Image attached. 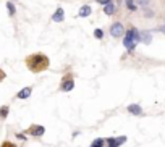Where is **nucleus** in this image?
<instances>
[{
	"instance_id": "f257e3e1",
	"label": "nucleus",
	"mask_w": 165,
	"mask_h": 147,
	"mask_svg": "<svg viewBox=\"0 0 165 147\" xmlns=\"http://www.w3.org/2000/svg\"><path fill=\"white\" fill-rule=\"evenodd\" d=\"M49 57L44 55V53L37 52V53H32L26 58V66L29 68V71L32 73H42L49 68Z\"/></svg>"
},
{
	"instance_id": "f03ea898",
	"label": "nucleus",
	"mask_w": 165,
	"mask_h": 147,
	"mask_svg": "<svg viewBox=\"0 0 165 147\" xmlns=\"http://www.w3.org/2000/svg\"><path fill=\"white\" fill-rule=\"evenodd\" d=\"M141 42V37H139V31H138L134 26H131L128 31H125V36H123V46L128 52H134L136 50V46Z\"/></svg>"
},
{
	"instance_id": "7ed1b4c3",
	"label": "nucleus",
	"mask_w": 165,
	"mask_h": 147,
	"mask_svg": "<svg viewBox=\"0 0 165 147\" xmlns=\"http://www.w3.org/2000/svg\"><path fill=\"white\" fill-rule=\"evenodd\" d=\"M125 31H126V28H125V24H123L121 21H115V23L110 26V29H109L110 36H112L113 39L123 37V36H125Z\"/></svg>"
},
{
	"instance_id": "20e7f679",
	"label": "nucleus",
	"mask_w": 165,
	"mask_h": 147,
	"mask_svg": "<svg viewBox=\"0 0 165 147\" xmlns=\"http://www.w3.org/2000/svg\"><path fill=\"white\" fill-rule=\"evenodd\" d=\"M74 89V79L71 76H67L63 78V81H62V84H60V91L62 92H71Z\"/></svg>"
},
{
	"instance_id": "39448f33",
	"label": "nucleus",
	"mask_w": 165,
	"mask_h": 147,
	"mask_svg": "<svg viewBox=\"0 0 165 147\" xmlns=\"http://www.w3.org/2000/svg\"><path fill=\"white\" fill-rule=\"evenodd\" d=\"M50 20H52L53 23H63V20H65V10L62 7H58L55 11H53L52 16H50Z\"/></svg>"
},
{
	"instance_id": "423d86ee",
	"label": "nucleus",
	"mask_w": 165,
	"mask_h": 147,
	"mask_svg": "<svg viewBox=\"0 0 165 147\" xmlns=\"http://www.w3.org/2000/svg\"><path fill=\"white\" fill-rule=\"evenodd\" d=\"M105 142H109V147H120L123 142H126V136H120V137H109L105 139Z\"/></svg>"
},
{
	"instance_id": "0eeeda50",
	"label": "nucleus",
	"mask_w": 165,
	"mask_h": 147,
	"mask_svg": "<svg viewBox=\"0 0 165 147\" xmlns=\"http://www.w3.org/2000/svg\"><path fill=\"white\" fill-rule=\"evenodd\" d=\"M126 110H128V113H131V115H134V116H141V115H143V107H141L139 104L128 105Z\"/></svg>"
},
{
	"instance_id": "6e6552de",
	"label": "nucleus",
	"mask_w": 165,
	"mask_h": 147,
	"mask_svg": "<svg viewBox=\"0 0 165 147\" xmlns=\"http://www.w3.org/2000/svg\"><path fill=\"white\" fill-rule=\"evenodd\" d=\"M91 13H92L91 5H89V4H84V5H81V7H79V11H78V16H79V18H88Z\"/></svg>"
},
{
	"instance_id": "1a4fd4ad",
	"label": "nucleus",
	"mask_w": 165,
	"mask_h": 147,
	"mask_svg": "<svg viewBox=\"0 0 165 147\" xmlns=\"http://www.w3.org/2000/svg\"><path fill=\"white\" fill-rule=\"evenodd\" d=\"M29 133H31L32 136H36V137H41V136H44V133H46V128H44L42 125H34V126H31Z\"/></svg>"
},
{
	"instance_id": "9d476101",
	"label": "nucleus",
	"mask_w": 165,
	"mask_h": 147,
	"mask_svg": "<svg viewBox=\"0 0 165 147\" xmlns=\"http://www.w3.org/2000/svg\"><path fill=\"white\" fill-rule=\"evenodd\" d=\"M32 94V88L31 86H28V88H23L21 91L16 94V99H20V100H25V99H29Z\"/></svg>"
},
{
	"instance_id": "9b49d317",
	"label": "nucleus",
	"mask_w": 165,
	"mask_h": 147,
	"mask_svg": "<svg viewBox=\"0 0 165 147\" xmlns=\"http://www.w3.org/2000/svg\"><path fill=\"white\" fill-rule=\"evenodd\" d=\"M139 37H141V42H143V44H151L152 42V31H141Z\"/></svg>"
},
{
	"instance_id": "f8f14e48",
	"label": "nucleus",
	"mask_w": 165,
	"mask_h": 147,
	"mask_svg": "<svg viewBox=\"0 0 165 147\" xmlns=\"http://www.w3.org/2000/svg\"><path fill=\"white\" fill-rule=\"evenodd\" d=\"M115 11H117L115 2H110L109 5H105V7H104V13H105L107 16H112V15H115Z\"/></svg>"
},
{
	"instance_id": "ddd939ff",
	"label": "nucleus",
	"mask_w": 165,
	"mask_h": 147,
	"mask_svg": "<svg viewBox=\"0 0 165 147\" xmlns=\"http://www.w3.org/2000/svg\"><path fill=\"white\" fill-rule=\"evenodd\" d=\"M10 113V105H2L0 107V120H7Z\"/></svg>"
},
{
	"instance_id": "4468645a",
	"label": "nucleus",
	"mask_w": 165,
	"mask_h": 147,
	"mask_svg": "<svg viewBox=\"0 0 165 147\" xmlns=\"http://www.w3.org/2000/svg\"><path fill=\"white\" fill-rule=\"evenodd\" d=\"M7 10H8V15H10V16H15V15H16V7H15V4L11 0L7 2Z\"/></svg>"
},
{
	"instance_id": "2eb2a0df",
	"label": "nucleus",
	"mask_w": 165,
	"mask_h": 147,
	"mask_svg": "<svg viewBox=\"0 0 165 147\" xmlns=\"http://www.w3.org/2000/svg\"><path fill=\"white\" fill-rule=\"evenodd\" d=\"M125 7H126L130 11H136L138 10V5H136L134 0H125Z\"/></svg>"
},
{
	"instance_id": "dca6fc26",
	"label": "nucleus",
	"mask_w": 165,
	"mask_h": 147,
	"mask_svg": "<svg viewBox=\"0 0 165 147\" xmlns=\"http://www.w3.org/2000/svg\"><path fill=\"white\" fill-rule=\"evenodd\" d=\"M143 16L144 18H147V20H151V18H154L155 16V11L154 10H151V8H149V7H146V8H143Z\"/></svg>"
},
{
	"instance_id": "f3484780",
	"label": "nucleus",
	"mask_w": 165,
	"mask_h": 147,
	"mask_svg": "<svg viewBox=\"0 0 165 147\" xmlns=\"http://www.w3.org/2000/svg\"><path fill=\"white\" fill-rule=\"evenodd\" d=\"M104 146H105V139H104V137H97V139H94L91 144V147H104Z\"/></svg>"
},
{
	"instance_id": "a211bd4d",
	"label": "nucleus",
	"mask_w": 165,
	"mask_h": 147,
	"mask_svg": "<svg viewBox=\"0 0 165 147\" xmlns=\"http://www.w3.org/2000/svg\"><path fill=\"white\" fill-rule=\"evenodd\" d=\"M94 37L97 39V41H102V39H104V31H102L100 28H95L94 29Z\"/></svg>"
},
{
	"instance_id": "6ab92c4d",
	"label": "nucleus",
	"mask_w": 165,
	"mask_h": 147,
	"mask_svg": "<svg viewBox=\"0 0 165 147\" xmlns=\"http://www.w3.org/2000/svg\"><path fill=\"white\" fill-rule=\"evenodd\" d=\"M134 2H136V5L141 8H146V7L151 5V0H134Z\"/></svg>"
},
{
	"instance_id": "aec40b11",
	"label": "nucleus",
	"mask_w": 165,
	"mask_h": 147,
	"mask_svg": "<svg viewBox=\"0 0 165 147\" xmlns=\"http://www.w3.org/2000/svg\"><path fill=\"white\" fill-rule=\"evenodd\" d=\"M99 5H102V7H105V5H109L110 2H113V0H95Z\"/></svg>"
},
{
	"instance_id": "412c9836",
	"label": "nucleus",
	"mask_w": 165,
	"mask_h": 147,
	"mask_svg": "<svg viewBox=\"0 0 165 147\" xmlns=\"http://www.w3.org/2000/svg\"><path fill=\"white\" fill-rule=\"evenodd\" d=\"M16 137H18V139H21V141H26V139H28V137H26V134H21V133H18Z\"/></svg>"
},
{
	"instance_id": "4be33fe9",
	"label": "nucleus",
	"mask_w": 165,
	"mask_h": 147,
	"mask_svg": "<svg viewBox=\"0 0 165 147\" xmlns=\"http://www.w3.org/2000/svg\"><path fill=\"white\" fill-rule=\"evenodd\" d=\"M2 147H15V146H13V144H10L8 141H5V142L2 144Z\"/></svg>"
},
{
	"instance_id": "5701e85b",
	"label": "nucleus",
	"mask_w": 165,
	"mask_h": 147,
	"mask_svg": "<svg viewBox=\"0 0 165 147\" xmlns=\"http://www.w3.org/2000/svg\"><path fill=\"white\" fill-rule=\"evenodd\" d=\"M5 79V73H4V70H0V83Z\"/></svg>"
},
{
	"instance_id": "b1692460",
	"label": "nucleus",
	"mask_w": 165,
	"mask_h": 147,
	"mask_svg": "<svg viewBox=\"0 0 165 147\" xmlns=\"http://www.w3.org/2000/svg\"><path fill=\"white\" fill-rule=\"evenodd\" d=\"M11 2H16V0H11Z\"/></svg>"
}]
</instances>
